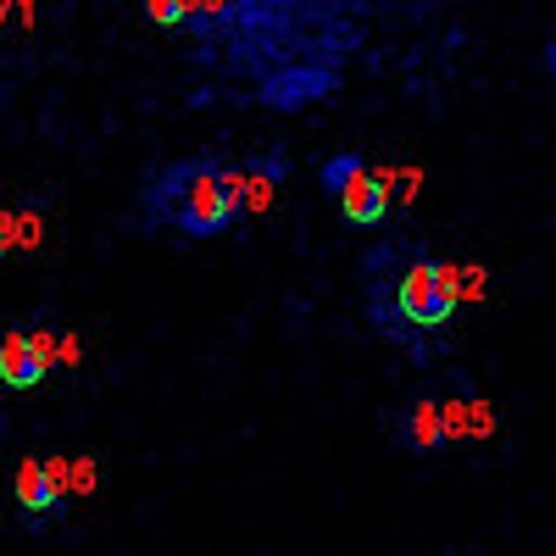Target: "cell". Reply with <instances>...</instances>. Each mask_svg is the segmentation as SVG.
<instances>
[{
	"mask_svg": "<svg viewBox=\"0 0 556 556\" xmlns=\"http://www.w3.org/2000/svg\"><path fill=\"white\" fill-rule=\"evenodd\" d=\"M362 167H367V156H362V151H334V156H323V162H317V184H323V195L340 201V190H345V184H351Z\"/></svg>",
	"mask_w": 556,
	"mask_h": 556,
	"instance_id": "9",
	"label": "cell"
},
{
	"mask_svg": "<svg viewBox=\"0 0 556 556\" xmlns=\"http://www.w3.org/2000/svg\"><path fill=\"white\" fill-rule=\"evenodd\" d=\"M390 440L406 451V456H434L445 451L456 434H451V412H445V395L424 390V395H406L395 412H390Z\"/></svg>",
	"mask_w": 556,
	"mask_h": 556,
	"instance_id": "4",
	"label": "cell"
},
{
	"mask_svg": "<svg viewBox=\"0 0 556 556\" xmlns=\"http://www.w3.org/2000/svg\"><path fill=\"white\" fill-rule=\"evenodd\" d=\"M245 173L235 156H178L139 184V228L146 235H173L184 245H201L228 235L235 223H245Z\"/></svg>",
	"mask_w": 556,
	"mask_h": 556,
	"instance_id": "2",
	"label": "cell"
},
{
	"mask_svg": "<svg viewBox=\"0 0 556 556\" xmlns=\"http://www.w3.org/2000/svg\"><path fill=\"white\" fill-rule=\"evenodd\" d=\"M462 306L456 262L434 256L424 240L390 235L362 251V312L390 351H401L417 374H434V356Z\"/></svg>",
	"mask_w": 556,
	"mask_h": 556,
	"instance_id": "1",
	"label": "cell"
},
{
	"mask_svg": "<svg viewBox=\"0 0 556 556\" xmlns=\"http://www.w3.org/2000/svg\"><path fill=\"white\" fill-rule=\"evenodd\" d=\"M51 468H56V484H62V495H89V490H96V462H89V456H56L51 462Z\"/></svg>",
	"mask_w": 556,
	"mask_h": 556,
	"instance_id": "10",
	"label": "cell"
},
{
	"mask_svg": "<svg viewBox=\"0 0 556 556\" xmlns=\"http://www.w3.org/2000/svg\"><path fill=\"white\" fill-rule=\"evenodd\" d=\"M0 256H7V235H0Z\"/></svg>",
	"mask_w": 556,
	"mask_h": 556,
	"instance_id": "13",
	"label": "cell"
},
{
	"mask_svg": "<svg viewBox=\"0 0 556 556\" xmlns=\"http://www.w3.org/2000/svg\"><path fill=\"white\" fill-rule=\"evenodd\" d=\"M540 73H545V84L556 89V34L545 39V51H540Z\"/></svg>",
	"mask_w": 556,
	"mask_h": 556,
	"instance_id": "12",
	"label": "cell"
},
{
	"mask_svg": "<svg viewBox=\"0 0 556 556\" xmlns=\"http://www.w3.org/2000/svg\"><path fill=\"white\" fill-rule=\"evenodd\" d=\"M45 374H51V334H28V329L0 334V384L34 390Z\"/></svg>",
	"mask_w": 556,
	"mask_h": 556,
	"instance_id": "5",
	"label": "cell"
},
{
	"mask_svg": "<svg viewBox=\"0 0 556 556\" xmlns=\"http://www.w3.org/2000/svg\"><path fill=\"white\" fill-rule=\"evenodd\" d=\"M17 506L28 513V523L56 518L62 506H67V495H62V484H56V468H51V462L28 456L23 468H17Z\"/></svg>",
	"mask_w": 556,
	"mask_h": 556,
	"instance_id": "8",
	"label": "cell"
},
{
	"mask_svg": "<svg viewBox=\"0 0 556 556\" xmlns=\"http://www.w3.org/2000/svg\"><path fill=\"white\" fill-rule=\"evenodd\" d=\"M240 173H245V206H251V217H256V212H267L273 195L290 184V151H285V146H267V151L245 156Z\"/></svg>",
	"mask_w": 556,
	"mask_h": 556,
	"instance_id": "7",
	"label": "cell"
},
{
	"mask_svg": "<svg viewBox=\"0 0 556 556\" xmlns=\"http://www.w3.org/2000/svg\"><path fill=\"white\" fill-rule=\"evenodd\" d=\"M146 12H151V23L178 28V23H190V0H146Z\"/></svg>",
	"mask_w": 556,
	"mask_h": 556,
	"instance_id": "11",
	"label": "cell"
},
{
	"mask_svg": "<svg viewBox=\"0 0 556 556\" xmlns=\"http://www.w3.org/2000/svg\"><path fill=\"white\" fill-rule=\"evenodd\" d=\"M340 217L356 223V228H379L390 217V173H374V167H362L345 190H340Z\"/></svg>",
	"mask_w": 556,
	"mask_h": 556,
	"instance_id": "6",
	"label": "cell"
},
{
	"mask_svg": "<svg viewBox=\"0 0 556 556\" xmlns=\"http://www.w3.org/2000/svg\"><path fill=\"white\" fill-rule=\"evenodd\" d=\"M334 89H340V62L301 56V62H278V67H267L256 78V106H267V112H306L317 101H329Z\"/></svg>",
	"mask_w": 556,
	"mask_h": 556,
	"instance_id": "3",
	"label": "cell"
}]
</instances>
